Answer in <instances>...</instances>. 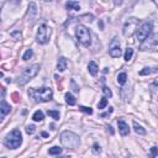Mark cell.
<instances>
[{"label": "cell", "mask_w": 158, "mask_h": 158, "mask_svg": "<svg viewBox=\"0 0 158 158\" xmlns=\"http://www.w3.org/2000/svg\"><path fill=\"white\" fill-rule=\"evenodd\" d=\"M117 127H119V132L122 135V136H127L130 133V128H128V125L125 122L124 119H119L117 120Z\"/></svg>", "instance_id": "8fae6325"}, {"label": "cell", "mask_w": 158, "mask_h": 158, "mask_svg": "<svg viewBox=\"0 0 158 158\" xmlns=\"http://www.w3.org/2000/svg\"><path fill=\"white\" fill-rule=\"evenodd\" d=\"M22 143V135L20 132V130H12L10 133L6 135V137L4 138V145L10 150H16L21 146Z\"/></svg>", "instance_id": "277c9868"}, {"label": "cell", "mask_w": 158, "mask_h": 158, "mask_svg": "<svg viewBox=\"0 0 158 158\" xmlns=\"http://www.w3.org/2000/svg\"><path fill=\"white\" fill-rule=\"evenodd\" d=\"M1 158H6V157H1Z\"/></svg>", "instance_id": "74e56055"}, {"label": "cell", "mask_w": 158, "mask_h": 158, "mask_svg": "<svg viewBox=\"0 0 158 158\" xmlns=\"http://www.w3.org/2000/svg\"><path fill=\"white\" fill-rule=\"evenodd\" d=\"M158 43V35H155V34H151L147 38L143 41L140 46V49L141 51H146V49H151L153 47H156V45Z\"/></svg>", "instance_id": "9c48e42d"}, {"label": "cell", "mask_w": 158, "mask_h": 158, "mask_svg": "<svg viewBox=\"0 0 158 158\" xmlns=\"http://www.w3.org/2000/svg\"><path fill=\"white\" fill-rule=\"evenodd\" d=\"M132 56H133V49L128 47V48L126 49V52H125V56H124L125 61H126V62H128V61H130V59H131V58H132Z\"/></svg>", "instance_id": "cb8c5ba5"}, {"label": "cell", "mask_w": 158, "mask_h": 158, "mask_svg": "<svg viewBox=\"0 0 158 158\" xmlns=\"http://www.w3.org/2000/svg\"><path fill=\"white\" fill-rule=\"evenodd\" d=\"M67 69V59L64 57H59L57 62V71L58 72H64Z\"/></svg>", "instance_id": "5bb4252c"}, {"label": "cell", "mask_w": 158, "mask_h": 158, "mask_svg": "<svg viewBox=\"0 0 158 158\" xmlns=\"http://www.w3.org/2000/svg\"><path fill=\"white\" fill-rule=\"evenodd\" d=\"M58 158H72V157H69V156H62V157H58Z\"/></svg>", "instance_id": "d590c367"}, {"label": "cell", "mask_w": 158, "mask_h": 158, "mask_svg": "<svg viewBox=\"0 0 158 158\" xmlns=\"http://www.w3.org/2000/svg\"><path fill=\"white\" fill-rule=\"evenodd\" d=\"M66 8L68 10H80V5H79L78 1H68L66 4Z\"/></svg>", "instance_id": "e0dca14e"}, {"label": "cell", "mask_w": 158, "mask_h": 158, "mask_svg": "<svg viewBox=\"0 0 158 158\" xmlns=\"http://www.w3.org/2000/svg\"><path fill=\"white\" fill-rule=\"evenodd\" d=\"M29 95L34 98L36 103H48L53 98V91L48 87H42L40 89L31 88V89H29Z\"/></svg>", "instance_id": "6da1fadb"}, {"label": "cell", "mask_w": 158, "mask_h": 158, "mask_svg": "<svg viewBox=\"0 0 158 158\" xmlns=\"http://www.w3.org/2000/svg\"><path fill=\"white\" fill-rule=\"evenodd\" d=\"M6 83H11V79L10 78H6Z\"/></svg>", "instance_id": "8d00e7d4"}, {"label": "cell", "mask_w": 158, "mask_h": 158, "mask_svg": "<svg viewBox=\"0 0 158 158\" xmlns=\"http://www.w3.org/2000/svg\"><path fill=\"white\" fill-rule=\"evenodd\" d=\"M48 153H49V155H52V156L61 155V153H62V148L59 147V146H53V147H51L49 150H48Z\"/></svg>", "instance_id": "44dd1931"}, {"label": "cell", "mask_w": 158, "mask_h": 158, "mask_svg": "<svg viewBox=\"0 0 158 158\" xmlns=\"http://www.w3.org/2000/svg\"><path fill=\"white\" fill-rule=\"evenodd\" d=\"M71 84H72V87H73V91H76V93H78L79 91V87L76 84V82H74L73 80V79H72V80H71Z\"/></svg>", "instance_id": "1f68e13d"}, {"label": "cell", "mask_w": 158, "mask_h": 158, "mask_svg": "<svg viewBox=\"0 0 158 158\" xmlns=\"http://www.w3.org/2000/svg\"><path fill=\"white\" fill-rule=\"evenodd\" d=\"M133 130H135V132L138 135H146V130L143 128L141 125H138L136 121H133Z\"/></svg>", "instance_id": "ffe728a7"}, {"label": "cell", "mask_w": 158, "mask_h": 158, "mask_svg": "<svg viewBox=\"0 0 158 158\" xmlns=\"http://www.w3.org/2000/svg\"><path fill=\"white\" fill-rule=\"evenodd\" d=\"M36 15H37V6H36V4L32 1V3L29 4V11H27V16H29L30 21H34V19H35Z\"/></svg>", "instance_id": "4fadbf2b"}, {"label": "cell", "mask_w": 158, "mask_h": 158, "mask_svg": "<svg viewBox=\"0 0 158 158\" xmlns=\"http://www.w3.org/2000/svg\"><path fill=\"white\" fill-rule=\"evenodd\" d=\"M109 53H110V56L113 58H119L120 56L122 54V51H121V48H120V41L116 38V37L110 42Z\"/></svg>", "instance_id": "30bf717a"}, {"label": "cell", "mask_w": 158, "mask_h": 158, "mask_svg": "<svg viewBox=\"0 0 158 158\" xmlns=\"http://www.w3.org/2000/svg\"><path fill=\"white\" fill-rule=\"evenodd\" d=\"M103 93H104V96L105 98H111V96H113V93H111V90L109 89L108 87H104L103 88Z\"/></svg>", "instance_id": "f1b7e54d"}, {"label": "cell", "mask_w": 158, "mask_h": 158, "mask_svg": "<svg viewBox=\"0 0 158 158\" xmlns=\"http://www.w3.org/2000/svg\"><path fill=\"white\" fill-rule=\"evenodd\" d=\"M138 27H140V20H138V19H135V17H131L125 22L124 29H122V34L125 37H131L133 34L136 35Z\"/></svg>", "instance_id": "8992f818"}, {"label": "cell", "mask_w": 158, "mask_h": 158, "mask_svg": "<svg viewBox=\"0 0 158 158\" xmlns=\"http://www.w3.org/2000/svg\"><path fill=\"white\" fill-rule=\"evenodd\" d=\"M64 99H66V103H67L68 105H71V106L76 105V103H77L76 98H74V96L71 94V93H66V95H64Z\"/></svg>", "instance_id": "ac0fdd59"}, {"label": "cell", "mask_w": 158, "mask_h": 158, "mask_svg": "<svg viewBox=\"0 0 158 158\" xmlns=\"http://www.w3.org/2000/svg\"><path fill=\"white\" fill-rule=\"evenodd\" d=\"M32 56H34V51L31 48H29V49H26V52L24 53V56H22V59H24V61H29Z\"/></svg>", "instance_id": "484cf974"}, {"label": "cell", "mask_w": 158, "mask_h": 158, "mask_svg": "<svg viewBox=\"0 0 158 158\" xmlns=\"http://www.w3.org/2000/svg\"><path fill=\"white\" fill-rule=\"evenodd\" d=\"M126 80H127V74L125 73V72L120 73L119 76H117V83H119L120 85H124L125 83H126Z\"/></svg>", "instance_id": "7402d4cb"}, {"label": "cell", "mask_w": 158, "mask_h": 158, "mask_svg": "<svg viewBox=\"0 0 158 158\" xmlns=\"http://www.w3.org/2000/svg\"><path fill=\"white\" fill-rule=\"evenodd\" d=\"M153 73H158V67H155V68H143L142 71L140 72V76H150V74H153Z\"/></svg>", "instance_id": "2e32d148"}, {"label": "cell", "mask_w": 158, "mask_h": 158, "mask_svg": "<svg viewBox=\"0 0 158 158\" xmlns=\"http://www.w3.org/2000/svg\"><path fill=\"white\" fill-rule=\"evenodd\" d=\"M61 143L63 147L68 148V150H76L80 145V138L72 131H63L61 133Z\"/></svg>", "instance_id": "7a4b0ae2"}, {"label": "cell", "mask_w": 158, "mask_h": 158, "mask_svg": "<svg viewBox=\"0 0 158 158\" xmlns=\"http://www.w3.org/2000/svg\"><path fill=\"white\" fill-rule=\"evenodd\" d=\"M41 136H42V137H48V133L47 132H42V133H41Z\"/></svg>", "instance_id": "e575fe53"}, {"label": "cell", "mask_w": 158, "mask_h": 158, "mask_svg": "<svg viewBox=\"0 0 158 158\" xmlns=\"http://www.w3.org/2000/svg\"><path fill=\"white\" fill-rule=\"evenodd\" d=\"M47 114H48L52 119H54L56 121H58V120L61 119V114H59V111H57V110H48Z\"/></svg>", "instance_id": "603a6c76"}, {"label": "cell", "mask_w": 158, "mask_h": 158, "mask_svg": "<svg viewBox=\"0 0 158 158\" xmlns=\"http://www.w3.org/2000/svg\"><path fill=\"white\" fill-rule=\"evenodd\" d=\"M88 71H89V73L91 76H96L98 72H99V67H98V64L94 61H91V62H89V64H88Z\"/></svg>", "instance_id": "9a60e30c"}, {"label": "cell", "mask_w": 158, "mask_h": 158, "mask_svg": "<svg viewBox=\"0 0 158 158\" xmlns=\"http://www.w3.org/2000/svg\"><path fill=\"white\" fill-rule=\"evenodd\" d=\"M108 131H110L111 135H114V130H113V127H111V126H108Z\"/></svg>", "instance_id": "836d02e7"}, {"label": "cell", "mask_w": 158, "mask_h": 158, "mask_svg": "<svg viewBox=\"0 0 158 158\" xmlns=\"http://www.w3.org/2000/svg\"><path fill=\"white\" fill-rule=\"evenodd\" d=\"M40 71V66L38 64H32L22 69V72L20 73V76L17 77V84L19 85H25L27 84L32 78H34Z\"/></svg>", "instance_id": "3957f363"}, {"label": "cell", "mask_w": 158, "mask_h": 158, "mask_svg": "<svg viewBox=\"0 0 158 158\" xmlns=\"http://www.w3.org/2000/svg\"><path fill=\"white\" fill-rule=\"evenodd\" d=\"M152 30H153V25L151 21H145L142 22L138 27V30L136 32V38L140 41V42H143L148 36L152 34Z\"/></svg>", "instance_id": "52a82bcc"}, {"label": "cell", "mask_w": 158, "mask_h": 158, "mask_svg": "<svg viewBox=\"0 0 158 158\" xmlns=\"http://www.w3.org/2000/svg\"><path fill=\"white\" fill-rule=\"evenodd\" d=\"M93 153H94V155L101 153V147L99 146V143H94V145H93Z\"/></svg>", "instance_id": "4316f807"}, {"label": "cell", "mask_w": 158, "mask_h": 158, "mask_svg": "<svg viewBox=\"0 0 158 158\" xmlns=\"http://www.w3.org/2000/svg\"><path fill=\"white\" fill-rule=\"evenodd\" d=\"M158 156V147H152L151 148V158H156Z\"/></svg>", "instance_id": "4dcf8cb0"}, {"label": "cell", "mask_w": 158, "mask_h": 158, "mask_svg": "<svg viewBox=\"0 0 158 158\" xmlns=\"http://www.w3.org/2000/svg\"><path fill=\"white\" fill-rule=\"evenodd\" d=\"M76 36L78 41L84 46H90L91 45V36L89 30L87 29L84 25H78L76 30Z\"/></svg>", "instance_id": "5b68a950"}, {"label": "cell", "mask_w": 158, "mask_h": 158, "mask_svg": "<svg viewBox=\"0 0 158 158\" xmlns=\"http://www.w3.org/2000/svg\"><path fill=\"white\" fill-rule=\"evenodd\" d=\"M11 111V106L9 105L6 101H5V99H1V106H0V113H1V119H4L5 116L10 113Z\"/></svg>", "instance_id": "7c38bea8"}, {"label": "cell", "mask_w": 158, "mask_h": 158, "mask_svg": "<svg viewBox=\"0 0 158 158\" xmlns=\"http://www.w3.org/2000/svg\"><path fill=\"white\" fill-rule=\"evenodd\" d=\"M51 29L46 25V24H42L38 30H37V34H36V41L38 42L40 45H46L49 42V37H51Z\"/></svg>", "instance_id": "ba28073f"}, {"label": "cell", "mask_w": 158, "mask_h": 158, "mask_svg": "<svg viewBox=\"0 0 158 158\" xmlns=\"http://www.w3.org/2000/svg\"><path fill=\"white\" fill-rule=\"evenodd\" d=\"M45 119V115H43V113L41 110H37V111H35V114L32 115V120L34 121H36V122H38V121H42V120Z\"/></svg>", "instance_id": "d6986e66"}, {"label": "cell", "mask_w": 158, "mask_h": 158, "mask_svg": "<svg viewBox=\"0 0 158 158\" xmlns=\"http://www.w3.org/2000/svg\"><path fill=\"white\" fill-rule=\"evenodd\" d=\"M106 105H108V99L104 96V98H101V100L99 101V104H98V109L99 110H103L106 108Z\"/></svg>", "instance_id": "d4e9b609"}, {"label": "cell", "mask_w": 158, "mask_h": 158, "mask_svg": "<svg viewBox=\"0 0 158 158\" xmlns=\"http://www.w3.org/2000/svg\"><path fill=\"white\" fill-rule=\"evenodd\" d=\"M113 111H114V108H109V111H106V113H104V114H101L100 116H101V117H106V116H109L111 113H113Z\"/></svg>", "instance_id": "d6a6232c"}, {"label": "cell", "mask_w": 158, "mask_h": 158, "mask_svg": "<svg viewBox=\"0 0 158 158\" xmlns=\"http://www.w3.org/2000/svg\"><path fill=\"white\" fill-rule=\"evenodd\" d=\"M36 131V127L34 126V125H29V126L26 127V132L29 133V135H34Z\"/></svg>", "instance_id": "f546056e"}, {"label": "cell", "mask_w": 158, "mask_h": 158, "mask_svg": "<svg viewBox=\"0 0 158 158\" xmlns=\"http://www.w3.org/2000/svg\"><path fill=\"white\" fill-rule=\"evenodd\" d=\"M79 110L83 111V113H85V114H88V115L93 114V109L91 108H87V106H79Z\"/></svg>", "instance_id": "83f0119b"}]
</instances>
